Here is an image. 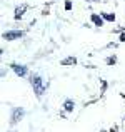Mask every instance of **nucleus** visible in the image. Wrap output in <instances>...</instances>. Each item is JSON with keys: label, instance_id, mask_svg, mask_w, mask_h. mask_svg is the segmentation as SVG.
<instances>
[{"label": "nucleus", "instance_id": "1", "mask_svg": "<svg viewBox=\"0 0 125 132\" xmlns=\"http://www.w3.org/2000/svg\"><path fill=\"white\" fill-rule=\"evenodd\" d=\"M32 85H33V89H35V94L39 97H42V94H43V90H45V85H43V80H42L39 75H33L32 77Z\"/></svg>", "mask_w": 125, "mask_h": 132}, {"label": "nucleus", "instance_id": "2", "mask_svg": "<svg viewBox=\"0 0 125 132\" xmlns=\"http://www.w3.org/2000/svg\"><path fill=\"white\" fill-rule=\"evenodd\" d=\"M23 109H20V107H17V109H13V112H12V117H10V122L12 124H17L20 119L23 117Z\"/></svg>", "mask_w": 125, "mask_h": 132}, {"label": "nucleus", "instance_id": "3", "mask_svg": "<svg viewBox=\"0 0 125 132\" xmlns=\"http://www.w3.org/2000/svg\"><path fill=\"white\" fill-rule=\"evenodd\" d=\"M12 67H13V70H15L17 75H20V77L27 75V67H23V65H19V64H13Z\"/></svg>", "mask_w": 125, "mask_h": 132}, {"label": "nucleus", "instance_id": "4", "mask_svg": "<svg viewBox=\"0 0 125 132\" xmlns=\"http://www.w3.org/2000/svg\"><path fill=\"white\" fill-rule=\"evenodd\" d=\"M22 32H5L3 34V39L5 40H13V39H20Z\"/></svg>", "mask_w": 125, "mask_h": 132}, {"label": "nucleus", "instance_id": "5", "mask_svg": "<svg viewBox=\"0 0 125 132\" xmlns=\"http://www.w3.org/2000/svg\"><path fill=\"white\" fill-rule=\"evenodd\" d=\"M25 9H27V7H25V5H22V7H19V9L15 10V19H17V20L23 17V12H25Z\"/></svg>", "mask_w": 125, "mask_h": 132}, {"label": "nucleus", "instance_id": "6", "mask_svg": "<svg viewBox=\"0 0 125 132\" xmlns=\"http://www.w3.org/2000/svg\"><path fill=\"white\" fill-rule=\"evenodd\" d=\"M64 107H65V110L67 112H70V110H74V107H75V104L72 102V100H67V102L64 104Z\"/></svg>", "mask_w": 125, "mask_h": 132}, {"label": "nucleus", "instance_id": "7", "mask_svg": "<svg viewBox=\"0 0 125 132\" xmlns=\"http://www.w3.org/2000/svg\"><path fill=\"white\" fill-rule=\"evenodd\" d=\"M92 20H93V23H95V25H102L103 23V20H102V17H99V15H92Z\"/></svg>", "mask_w": 125, "mask_h": 132}, {"label": "nucleus", "instance_id": "8", "mask_svg": "<svg viewBox=\"0 0 125 132\" xmlns=\"http://www.w3.org/2000/svg\"><path fill=\"white\" fill-rule=\"evenodd\" d=\"M75 62H77L75 59H65V60H64V64L67 65V64H75Z\"/></svg>", "mask_w": 125, "mask_h": 132}, {"label": "nucleus", "instance_id": "9", "mask_svg": "<svg viewBox=\"0 0 125 132\" xmlns=\"http://www.w3.org/2000/svg\"><path fill=\"white\" fill-rule=\"evenodd\" d=\"M113 19H115L113 15H105V20H110V22H113Z\"/></svg>", "mask_w": 125, "mask_h": 132}, {"label": "nucleus", "instance_id": "10", "mask_svg": "<svg viewBox=\"0 0 125 132\" xmlns=\"http://www.w3.org/2000/svg\"><path fill=\"white\" fill-rule=\"evenodd\" d=\"M65 9L70 10V9H72V3H70V2H67V3H65Z\"/></svg>", "mask_w": 125, "mask_h": 132}]
</instances>
